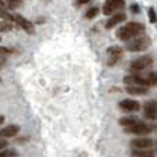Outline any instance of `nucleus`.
I'll return each instance as SVG.
<instances>
[{"instance_id": "nucleus-3", "label": "nucleus", "mask_w": 157, "mask_h": 157, "mask_svg": "<svg viewBox=\"0 0 157 157\" xmlns=\"http://www.w3.org/2000/svg\"><path fill=\"white\" fill-rule=\"evenodd\" d=\"M156 125H147L143 124V122H136L135 125H131V127L125 128V132L128 133H135V135H147V133L153 132L156 129Z\"/></svg>"}, {"instance_id": "nucleus-8", "label": "nucleus", "mask_w": 157, "mask_h": 157, "mask_svg": "<svg viewBox=\"0 0 157 157\" xmlns=\"http://www.w3.org/2000/svg\"><path fill=\"white\" fill-rule=\"evenodd\" d=\"M145 118L147 120H157V100H150L143 107Z\"/></svg>"}, {"instance_id": "nucleus-17", "label": "nucleus", "mask_w": 157, "mask_h": 157, "mask_svg": "<svg viewBox=\"0 0 157 157\" xmlns=\"http://www.w3.org/2000/svg\"><path fill=\"white\" fill-rule=\"evenodd\" d=\"M13 29V25L10 21H0V31L2 32H10Z\"/></svg>"}, {"instance_id": "nucleus-22", "label": "nucleus", "mask_w": 157, "mask_h": 157, "mask_svg": "<svg viewBox=\"0 0 157 157\" xmlns=\"http://www.w3.org/2000/svg\"><path fill=\"white\" fill-rule=\"evenodd\" d=\"M17 151L15 150H0V157H15Z\"/></svg>"}, {"instance_id": "nucleus-23", "label": "nucleus", "mask_w": 157, "mask_h": 157, "mask_svg": "<svg viewBox=\"0 0 157 157\" xmlns=\"http://www.w3.org/2000/svg\"><path fill=\"white\" fill-rule=\"evenodd\" d=\"M11 53H14L13 49H7V48H2V46H0V57H4V56L11 54Z\"/></svg>"}, {"instance_id": "nucleus-27", "label": "nucleus", "mask_w": 157, "mask_h": 157, "mask_svg": "<svg viewBox=\"0 0 157 157\" xmlns=\"http://www.w3.org/2000/svg\"><path fill=\"white\" fill-rule=\"evenodd\" d=\"M6 9H9L7 3L4 2V0H0V10H6Z\"/></svg>"}, {"instance_id": "nucleus-2", "label": "nucleus", "mask_w": 157, "mask_h": 157, "mask_svg": "<svg viewBox=\"0 0 157 157\" xmlns=\"http://www.w3.org/2000/svg\"><path fill=\"white\" fill-rule=\"evenodd\" d=\"M151 39L149 36H135L133 39L127 42L125 49L129 52H143L147 48H150Z\"/></svg>"}, {"instance_id": "nucleus-11", "label": "nucleus", "mask_w": 157, "mask_h": 157, "mask_svg": "<svg viewBox=\"0 0 157 157\" xmlns=\"http://www.w3.org/2000/svg\"><path fill=\"white\" fill-rule=\"evenodd\" d=\"M131 146L133 149H149L153 146V140L149 138H138L131 142Z\"/></svg>"}, {"instance_id": "nucleus-10", "label": "nucleus", "mask_w": 157, "mask_h": 157, "mask_svg": "<svg viewBox=\"0 0 157 157\" xmlns=\"http://www.w3.org/2000/svg\"><path fill=\"white\" fill-rule=\"evenodd\" d=\"M120 109L124 110V111H138L140 110V104L136 100H132V99H125V100L120 101Z\"/></svg>"}, {"instance_id": "nucleus-6", "label": "nucleus", "mask_w": 157, "mask_h": 157, "mask_svg": "<svg viewBox=\"0 0 157 157\" xmlns=\"http://www.w3.org/2000/svg\"><path fill=\"white\" fill-rule=\"evenodd\" d=\"M125 4V0H106L103 6V14L104 15H111L116 10L122 9Z\"/></svg>"}, {"instance_id": "nucleus-1", "label": "nucleus", "mask_w": 157, "mask_h": 157, "mask_svg": "<svg viewBox=\"0 0 157 157\" xmlns=\"http://www.w3.org/2000/svg\"><path fill=\"white\" fill-rule=\"evenodd\" d=\"M145 31V25L139 24V22H129L125 27L120 28L117 31V38L121 39L124 42H128L131 39H133L135 36H138L139 33H142Z\"/></svg>"}, {"instance_id": "nucleus-31", "label": "nucleus", "mask_w": 157, "mask_h": 157, "mask_svg": "<svg viewBox=\"0 0 157 157\" xmlns=\"http://www.w3.org/2000/svg\"><path fill=\"white\" fill-rule=\"evenodd\" d=\"M156 72H157V71H156Z\"/></svg>"}, {"instance_id": "nucleus-13", "label": "nucleus", "mask_w": 157, "mask_h": 157, "mask_svg": "<svg viewBox=\"0 0 157 157\" xmlns=\"http://www.w3.org/2000/svg\"><path fill=\"white\" fill-rule=\"evenodd\" d=\"M125 18H127V17H125L124 13H120V14L113 15V17H111V18H110V20L106 22V28H107V29H111V28H114L117 24L122 22V21H124Z\"/></svg>"}, {"instance_id": "nucleus-12", "label": "nucleus", "mask_w": 157, "mask_h": 157, "mask_svg": "<svg viewBox=\"0 0 157 157\" xmlns=\"http://www.w3.org/2000/svg\"><path fill=\"white\" fill-rule=\"evenodd\" d=\"M127 92L129 95H146L147 93V86H140V85H128L127 86Z\"/></svg>"}, {"instance_id": "nucleus-30", "label": "nucleus", "mask_w": 157, "mask_h": 157, "mask_svg": "<svg viewBox=\"0 0 157 157\" xmlns=\"http://www.w3.org/2000/svg\"><path fill=\"white\" fill-rule=\"evenodd\" d=\"M0 40H2V38H0Z\"/></svg>"}, {"instance_id": "nucleus-19", "label": "nucleus", "mask_w": 157, "mask_h": 157, "mask_svg": "<svg viewBox=\"0 0 157 157\" xmlns=\"http://www.w3.org/2000/svg\"><path fill=\"white\" fill-rule=\"evenodd\" d=\"M98 13H99V9H98V7H90V9L86 11L85 17L88 18V20H92V18H95L96 15H98Z\"/></svg>"}, {"instance_id": "nucleus-29", "label": "nucleus", "mask_w": 157, "mask_h": 157, "mask_svg": "<svg viewBox=\"0 0 157 157\" xmlns=\"http://www.w3.org/2000/svg\"><path fill=\"white\" fill-rule=\"evenodd\" d=\"M0 138H3V135H2V131H0Z\"/></svg>"}, {"instance_id": "nucleus-25", "label": "nucleus", "mask_w": 157, "mask_h": 157, "mask_svg": "<svg viewBox=\"0 0 157 157\" xmlns=\"http://www.w3.org/2000/svg\"><path fill=\"white\" fill-rule=\"evenodd\" d=\"M7 140H4V139H0V150H3V149H6L7 147Z\"/></svg>"}, {"instance_id": "nucleus-4", "label": "nucleus", "mask_w": 157, "mask_h": 157, "mask_svg": "<svg viewBox=\"0 0 157 157\" xmlns=\"http://www.w3.org/2000/svg\"><path fill=\"white\" fill-rule=\"evenodd\" d=\"M151 64H153V59H151L150 56L139 57V59L133 60V61L131 63V71L136 74V72H140V71H143V70H146L147 67H150Z\"/></svg>"}, {"instance_id": "nucleus-15", "label": "nucleus", "mask_w": 157, "mask_h": 157, "mask_svg": "<svg viewBox=\"0 0 157 157\" xmlns=\"http://www.w3.org/2000/svg\"><path fill=\"white\" fill-rule=\"evenodd\" d=\"M133 157H154V151L149 149H133L132 150Z\"/></svg>"}, {"instance_id": "nucleus-20", "label": "nucleus", "mask_w": 157, "mask_h": 157, "mask_svg": "<svg viewBox=\"0 0 157 157\" xmlns=\"http://www.w3.org/2000/svg\"><path fill=\"white\" fill-rule=\"evenodd\" d=\"M0 18L2 20H4V21H14V15H11V14H9V13L6 11V10H0Z\"/></svg>"}, {"instance_id": "nucleus-16", "label": "nucleus", "mask_w": 157, "mask_h": 157, "mask_svg": "<svg viewBox=\"0 0 157 157\" xmlns=\"http://www.w3.org/2000/svg\"><path fill=\"white\" fill-rule=\"evenodd\" d=\"M120 125H122V127H131V125H135L136 122H139L135 117H122V118H120Z\"/></svg>"}, {"instance_id": "nucleus-5", "label": "nucleus", "mask_w": 157, "mask_h": 157, "mask_svg": "<svg viewBox=\"0 0 157 157\" xmlns=\"http://www.w3.org/2000/svg\"><path fill=\"white\" fill-rule=\"evenodd\" d=\"M107 56V65H114L122 56V48L120 46H110L106 50Z\"/></svg>"}, {"instance_id": "nucleus-14", "label": "nucleus", "mask_w": 157, "mask_h": 157, "mask_svg": "<svg viewBox=\"0 0 157 157\" xmlns=\"http://www.w3.org/2000/svg\"><path fill=\"white\" fill-rule=\"evenodd\" d=\"M18 132H20V127H18V125H9V127L2 129L3 138H13V136H15Z\"/></svg>"}, {"instance_id": "nucleus-9", "label": "nucleus", "mask_w": 157, "mask_h": 157, "mask_svg": "<svg viewBox=\"0 0 157 157\" xmlns=\"http://www.w3.org/2000/svg\"><path fill=\"white\" fill-rule=\"evenodd\" d=\"M124 83L127 85H140V86H149V82L146 78L139 77L138 74H132V75H127L124 77Z\"/></svg>"}, {"instance_id": "nucleus-28", "label": "nucleus", "mask_w": 157, "mask_h": 157, "mask_svg": "<svg viewBox=\"0 0 157 157\" xmlns=\"http://www.w3.org/2000/svg\"><path fill=\"white\" fill-rule=\"evenodd\" d=\"M3 122H4V117H3V116H0V125L3 124Z\"/></svg>"}, {"instance_id": "nucleus-21", "label": "nucleus", "mask_w": 157, "mask_h": 157, "mask_svg": "<svg viewBox=\"0 0 157 157\" xmlns=\"http://www.w3.org/2000/svg\"><path fill=\"white\" fill-rule=\"evenodd\" d=\"M147 15H149V20H150V22H151V24H154V22H157L156 10H154L153 7H150V9L147 10Z\"/></svg>"}, {"instance_id": "nucleus-26", "label": "nucleus", "mask_w": 157, "mask_h": 157, "mask_svg": "<svg viewBox=\"0 0 157 157\" xmlns=\"http://www.w3.org/2000/svg\"><path fill=\"white\" fill-rule=\"evenodd\" d=\"M90 0H75V6H81V4H86L89 3Z\"/></svg>"}, {"instance_id": "nucleus-24", "label": "nucleus", "mask_w": 157, "mask_h": 157, "mask_svg": "<svg viewBox=\"0 0 157 157\" xmlns=\"http://www.w3.org/2000/svg\"><path fill=\"white\" fill-rule=\"evenodd\" d=\"M131 11H132L133 14H136V13H139V11H140L139 6H138V4H132V6H131Z\"/></svg>"}, {"instance_id": "nucleus-18", "label": "nucleus", "mask_w": 157, "mask_h": 157, "mask_svg": "<svg viewBox=\"0 0 157 157\" xmlns=\"http://www.w3.org/2000/svg\"><path fill=\"white\" fill-rule=\"evenodd\" d=\"M6 3L9 6V9H17V7L22 6L24 0H6Z\"/></svg>"}, {"instance_id": "nucleus-7", "label": "nucleus", "mask_w": 157, "mask_h": 157, "mask_svg": "<svg viewBox=\"0 0 157 157\" xmlns=\"http://www.w3.org/2000/svg\"><path fill=\"white\" fill-rule=\"evenodd\" d=\"M14 21H15V24H17L20 28H22L27 33H31V35L35 33V27H33V24L29 20H27L25 17H22L21 14H15L14 15Z\"/></svg>"}]
</instances>
